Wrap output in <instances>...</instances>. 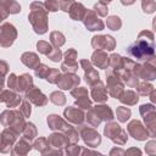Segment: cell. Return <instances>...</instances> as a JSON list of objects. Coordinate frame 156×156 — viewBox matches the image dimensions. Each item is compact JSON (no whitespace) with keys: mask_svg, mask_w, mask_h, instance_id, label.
<instances>
[{"mask_svg":"<svg viewBox=\"0 0 156 156\" xmlns=\"http://www.w3.org/2000/svg\"><path fill=\"white\" fill-rule=\"evenodd\" d=\"M143 34L145 35V38H143L139 34V38L135 43H133L132 45H129V48L127 49V52L135 57L136 60H147L150 56L154 55L155 49H156V44L154 41V34L149 30H144Z\"/></svg>","mask_w":156,"mask_h":156,"instance_id":"cell-1","label":"cell"},{"mask_svg":"<svg viewBox=\"0 0 156 156\" xmlns=\"http://www.w3.org/2000/svg\"><path fill=\"white\" fill-rule=\"evenodd\" d=\"M30 13L28 16L35 33L38 34H44L48 29V24H46V12L44 9V5L41 2H33L30 5Z\"/></svg>","mask_w":156,"mask_h":156,"instance_id":"cell-2","label":"cell"},{"mask_svg":"<svg viewBox=\"0 0 156 156\" xmlns=\"http://www.w3.org/2000/svg\"><path fill=\"white\" fill-rule=\"evenodd\" d=\"M106 77H107V88L110 94L113 98H121V94L123 91V84L121 83V80L118 79L117 76H115L111 71L106 72Z\"/></svg>","mask_w":156,"mask_h":156,"instance_id":"cell-3","label":"cell"},{"mask_svg":"<svg viewBox=\"0 0 156 156\" xmlns=\"http://www.w3.org/2000/svg\"><path fill=\"white\" fill-rule=\"evenodd\" d=\"M16 29L10 23H4L1 26V46L7 48L12 45V43L16 39Z\"/></svg>","mask_w":156,"mask_h":156,"instance_id":"cell-4","label":"cell"},{"mask_svg":"<svg viewBox=\"0 0 156 156\" xmlns=\"http://www.w3.org/2000/svg\"><path fill=\"white\" fill-rule=\"evenodd\" d=\"M91 45L95 49H105V50H113L115 40L110 35H96L91 40Z\"/></svg>","mask_w":156,"mask_h":156,"instance_id":"cell-5","label":"cell"},{"mask_svg":"<svg viewBox=\"0 0 156 156\" xmlns=\"http://www.w3.org/2000/svg\"><path fill=\"white\" fill-rule=\"evenodd\" d=\"M84 24L89 30H101L104 29V23L101 20H99L93 11H88L84 18Z\"/></svg>","mask_w":156,"mask_h":156,"instance_id":"cell-6","label":"cell"},{"mask_svg":"<svg viewBox=\"0 0 156 156\" xmlns=\"http://www.w3.org/2000/svg\"><path fill=\"white\" fill-rule=\"evenodd\" d=\"M80 65H82V67H83V69L85 72V80H87V83L90 84V85H94L95 83H98L99 82V73L91 67L90 62H88L87 60H82Z\"/></svg>","mask_w":156,"mask_h":156,"instance_id":"cell-7","label":"cell"},{"mask_svg":"<svg viewBox=\"0 0 156 156\" xmlns=\"http://www.w3.org/2000/svg\"><path fill=\"white\" fill-rule=\"evenodd\" d=\"M26 98H27L29 101H32L34 105H38V106H43V105H45V104L48 102L46 96H45L44 94H41V91H40L39 89L34 88V87H33L29 91H27Z\"/></svg>","mask_w":156,"mask_h":156,"instance_id":"cell-8","label":"cell"},{"mask_svg":"<svg viewBox=\"0 0 156 156\" xmlns=\"http://www.w3.org/2000/svg\"><path fill=\"white\" fill-rule=\"evenodd\" d=\"M138 74H139V77H141L145 80H152L156 78V66L147 61L146 65L139 66Z\"/></svg>","mask_w":156,"mask_h":156,"instance_id":"cell-9","label":"cell"},{"mask_svg":"<svg viewBox=\"0 0 156 156\" xmlns=\"http://www.w3.org/2000/svg\"><path fill=\"white\" fill-rule=\"evenodd\" d=\"M128 129H129V133L138 140H143V139L147 138V132L145 129H143V126L139 121L130 122L128 126Z\"/></svg>","mask_w":156,"mask_h":156,"instance_id":"cell-10","label":"cell"},{"mask_svg":"<svg viewBox=\"0 0 156 156\" xmlns=\"http://www.w3.org/2000/svg\"><path fill=\"white\" fill-rule=\"evenodd\" d=\"M80 82L79 77L76 74H66L63 77L60 78V80L57 82V85L61 89H71L76 85H78V83Z\"/></svg>","mask_w":156,"mask_h":156,"instance_id":"cell-11","label":"cell"},{"mask_svg":"<svg viewBox=\"0 0 156 156\" xmlns=\"http://www.w3.org/2000/svg\"><path fill=\"white\" fill-rule=\"evenodd\" d=\"M91 96L95 101L98 102H104L107 100V93L104 88V84L99 80L98 83H95V87H93L91 89Z\"/></svg>","mask_w":156,"mask_h":156,"instance_id":"cell-12","label":"cell"},{"mask_svg":"<svg viewBox=\"0 0 156 156\" xmlns=\"http://www.w3.org/2000/svg\"><path fill=\"white\" fill-rule=\"evenodd\" d=\"M1 100L7 105V107H16L20 104L21 98L10 90H4L1 94Z\"/></svg>","mask_w":156,"mask_h":156,"instance_id":"cell-13","label":"cell"},{"mask_svg":"<svg viewBox=\"0 0 156 156\" xmlns=\"http://www.w3.org/2000/svg\"><path fill=\"white\" fill-rule=\"evenodd\" d=\"M65 116L68 121L73 122V123H80L83 119H84V116H83V112L74 108V107H68L65 110Z\"/></svg>","mask_w":156,"mask_h":156,"instance_id":"cell-14","label":"cell"},{"mask_svg":"<svg viewBox=\"0 0 156 156\" xmlns=\"http://www.w3.org/2000/svg\"><path fill=\"white\" fill-rule=\"evenodd\" d=\"M33 80L32 77L29 74H22L18 78V83H17V91H22V93H27L29 89H32Z\"/></svg>","mask_w":156,"mask_h":156,"instance_id":"cell-15","label":"cell"},{"mask_svg":"<svg viewBox=\"0 0 156 156\" xmlns=\"http://www.w3.org/2000/svg\"><path fill=\"white\" fill-rule=\"evenodd\" d=\"M91 58H93V62H94L98 67H100V68H106L107 65H108V62H110L108 57H107L102 51H95V52L93 54Z\"/></svg>","mask_w":156,"mask_h":156,"instance_id":"cell-16","label":"cell"},{"mask_svg":"<svg viewBox=\"0 0 156 156\" xmlns=\"http://www.w3.org/2000/svg\"><path fill=\"white\" fill-rule=\"evenodd\" d=\"M21 61L27 66V67H30V68H35L38 65H39V58L33 52H26L22 55L21 57Z\"/></svg>","mask_w":156,"mask_h":156,"instance_id":"cell-17","label":"cell"},{"mask_svg":"<svg viewBox=\"0 0 156 156\" xmlns=\"http://www.w3.org/2000/svg\"><path fill=\"white\" fill-rule=\"evenodd\" d=\"M98 117H100V119H112L113 118V115H112V111L107 107V106H96L95 108L91 110ZM99 119V121H100Z\"/></svg>","mask_w":156,"mask_h":156,"instance_id":"cell-18","label":"cell"},{"mask_svg":"<svg viewBox=\"0 0 156 156\" xmlns=\"http://www.w3.org/2000/svg\"><path fill=\"white\" fill-rule=\"evenodd\" d=\"M69 13L73 20H76V21L82 20L85 13V7L82 4H73V6L69 9Z\"/></svg>","mask_w":156,"mask_h":156,"instance_id":"cell-19","label":"cell"},{"mask_svg":"<svg viewBox=\"0 0 156 156\" xmlns=\"http://www.w3.org/2000/svg\"><path fill=\"white\" fill-rule=\"evenodd\" d=\"M1 7L7 9V13H17L21 11V6L13 0H1Z\"/></svg>","mask_w":156,"mask_h":156,"instance_id":"cell-20","label":"cell"},{"mask_svg":"<svg viewBox=\"0 0 156 156\" xmlns=\"http://www.w3.org/2000/svg\"><path fill=\"white\" fill-rule=\"evenodd\" d=\"M119 100H121L123 104H127V105H134V104H136V102H138L139 98H138V95H136L134 91L128 90V91H126V93H124V95H123V96H121V98H119Z\"/></svg>","mask_w":156,"mask_h":156,"instance_id":"cell-21","label":"cell"},{"mask_svg":"<svg viewBox=\"0 0 156 156\" xmlns=\"http://www.w3.org/2000/svg\"><path fill=\"white\" fill-rule=\"evenodd\" d=\"M34 71H35V76H37V77H39V78H48V76H49V73H50L51 69H50L48 66L39 63V65L34 68Z\"/></svg>","mask_w":156,"mask_h":156,"instance_id":"cell-22","label":"cell"},{"mask_svg":"<svg viewBox=\"0 0 156 156\" xmlns=\"http://www.w3.org/2000/svg\"><path fill=\"white\" fill-rule=\"evenodd\" d=\"M121 26H122V23H121L119 17H117V16H110L108 17V20H107V27L108 28H111L112 30H117L121 28Z\"/></svg>","mask_w":156,"mask_h":156,"instance_id":"cell-23","label":"cell"},{"mask_svg":"<svg viewBox=\"0 0 156 156\" xmlns=\"http://www.w3.org/2000/svg\"><path fill=\"white\" fill-rule=\"evenodd\" d=\"M51 43L55 45V46H61L65 44V37L58 33V32H52L51 33Z\"/></svg>","mask_w":156,"mask_h":156,"instance_id":"cell-24","label":"cell"},{"mask_svg":"<svg viewBox=\"0 0 156 156\" xmlns=\"http://www.w3.org/2000/svg\"><path fill=\"white\" fill-rule=\"evenodd\" d=\"M37 48L41 54H45L46 56H49L51 54V51L54 50V48L51 45H49V43H46V41H38Z\"/></svg>","mask_w":156,"mask_h":156,"instance_id":"cell-25","label":"cell"},{"mask_svg":"<svg viewBox=\"0 0 156 156\" xmlns=\"http://www.w3.org/2000/svg\"><path fill=\"white\" fill-rule=\"evenodd\" d=\"M129 116H130V110L129 108L123 107V106L117 108V117H118V119L121 122H126L129 118Z\"/></svg>","mask_w":156,"mask_h":156,"instance_id":"cell-26","label":"cell"},{"mask_svg":"<svg viewBox=\"0 0 156 156\" xmlns=\"http://www.w3.org/2000/svg\"><path fill=\"white\" fill-rule=\"evenodd\" d=\"M143 10L145 13H152L156 10V2L154 0H143Z\"/></svg>","mask_w":156,"mask_h":156,"instance_id":"cell-27","label":"cell"},{"mask_svg":"<svg viewBox=\"0 0 156 156\" xmlns=\"http://www.w3.org/2000/svg\"><path fill=\"white\" fill-rule=\"evenodd\" d=\"M50 100H51L54 104H56V105H63L65 101H66L65 95H63L62 93H60V91H55V93H52L51 96H50Z\"/></svg>","mask_w":156,"mask_h":156,"instance_id":"cell-28","label":"cell"},{"mask_svg":"<svg viewBox=\"0 0 156 156\" xmlns=\"http://www.w3.org/2000/svg\"><path fill=\"white\" fill-rule=\"evenodd\" d=\"M46 79H48L50 83H56V84H57V82L60 80V72H58L57 69H51Z\"/></svg>","mask_w":156,"mask_h":156,"instance_id":"cell-29","label":"cell"},{"mask_svg":"<svg viewBox=\"0 0 156 156\" xmlns=\"http://www.w3.org/2000/svg\"><path fill=\"white\" fill-rule=\"evenodd\" d=\"M138 91H139V94H141V95H147V94H150V91H152V87H151V84L141 83V84L139 85V88H138Z\"/></svg>","mask_w":156,"mask_h":156,"instance_id":"cell-30","label":"cell"},{"mask_svg":"<svg viewBox=\"0 0 156 156\" xmlns=\"http://www.w3.org/2000/svg\"><path fill=\"white\" fill-rule=\"evenodd\" d=\"M94 10H95L96 12H99L100 16H106V15H107V7H106V5L102 4V2H98V4H95Z\"/></svg>","mask_w":156,"mask_h":156,"instance_id":"cell-31","label":"cell"},{"mask_svg":"<svg viewBox=\"0 0 156 156\" xmlns=\"http://www.w3.org/2000/svg\"><path fill=\"white\" fill-rule=\"evenodd\" d=\"M17 83H18V78H16V76L13 73H11L9 77V88L17 90Z\"/></svg>","mask_w":156,"mask_h":156,"instance_id":"cell-32","label":"cell"},{"mask_svg":"<svg viewBox=\"0 0 156 156\" xmlns=\"http://www.w3.org/2000/svg\"><path fill=\"white\" fill-rule=\"evenodd\" d=\"M21 112L24 115V117H28L30 115V105L27 101H23L22 107H21Z\"/></svg>","mask_w":156,"mask_h":156,"instance_id":"cell-33","label":"cell"},{"mask_svg":"<svg viewBox=\"0 0 156 156\" xmlns=\"http://www.w3.org/2000/svg\"><path fill=\"white\" fill-rule=\"evenodd\" d=\"M150 99L152 102H156V90H152V93L150 94Z\"/></svg>","mask_w":156,"mask_h":156,"instance_id":"cell-34","label":"cell"},{"mask_svg":"<svg viewBox=\"0 0 156 156\" xmlns=\"http://www.w3.org/2000/svg\"><path fill=\"white\" fill-rule=\"evenodd\" d=\"M134 1H135V0H121V2H122L123 5H132Z\"/></svg>","mask_w":156,"mask_h":156,"instance_id":"cell-35","label":"cell"},{"mask_svg":"<svg viewBox=\"0 0 156 156\" xmlns=\"http://www.w3.org/2000/svg\"><path fill=\"white\" fill-rule=\"evenodd\" d=\"M112 0H100V2H102V4H108V2H111Z\"/></svg>","mask_w":156,"mask_h":156,"instance_id":"cell-36","label":"cell"},{"mask_svg":"<svg viewBox=\"0 0 156 156\" xmlns=\"http://www.w3.org/2000/svg\"><path fill=\"white\" fill-rule=\"evenodd\" d=\"M152 26H154V29L156 30V17L154 18V23H152Z\"/></svg>","mask_w":156,"mask_h":156,"instance_id":"cell-37","label":"cell"}]
</instances>
